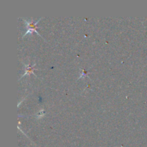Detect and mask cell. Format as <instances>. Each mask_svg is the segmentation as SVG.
I'll return each mask as SVG.
<instances>
[{
  "label": "cell",
  "instance_id": "cell-1",
  "mask_svg": "<svg viewBox=\"0 0 147 147\" xmlns=\"http://www.w3.org/2000/svg\"><path fill=\"white\" fill-rule=\"evenodd\" d=\"M40 19H39V20H37V21H36L35 22H34L33 21L32 19H31V20H25V19H24V21L25 22L26 26H27V32L25 33V34H24V35H23V37H24V36L27 35V34H32V33L33 32H34L37 33V34H38L39 36H40V34H39L38 32H37V30H36V29H37V27H36V26H37V23L39 22V21H40ZM40 37H41V36H40Z\"/></svg>",
  "mask_w": 147,
  "mask_h": 147
},
{
  "label": "cell",
  "instance_id": "cell-2",
  "mask_svg": "<svg viewBox=\"0 0 147 147\" xmlns=\"http://www.w3.org/2000/svg\"><path fill=\"white\" fill-rule=\"evenodd\" d=\"M24 65L26 67V73H24V75H22V76L21 78H22L23 76H27V75H30V73H33V74H34V72H33V67H34V65H35V63H34V65L32 66V67H30V65L24 64Z\"/></svg>",
  "mask_w": 147,
  "mask_h": 147
},
{
  "label": "cell",
  "instance_id": "cell-3",
  "mask_svg": "<svg viewBox=\"0 0 147 147\" xmlns=\"http://www.w3.org/2000/svg\"><path fill=\"white\" fill-rule=\"evenodd\" d=\"M45 113V111L44 110H42V111L40 112V113H39L38 114H37V118H38V119H40V118H41L42 116H44Z\"/></svg>",
  "mask_w": 147,
  "mask_h": 147
},
{
  "label": "cell",
  "instance_id": "cell-4",
  "mask_svg": "<svg viewBox=\"0 0 147 147\" xmlns=\"http://www.w3.org/2000/svg\"><path fill=\"white\" fill-rule=\"evenodd\" d=\"M87 72H86L85 71V70H82V73H81V75H80V78H83V77H86V76H87Z\"/></svg>",
  "mask_w": 147,
  "mask_h": 147
}]
</instances>
